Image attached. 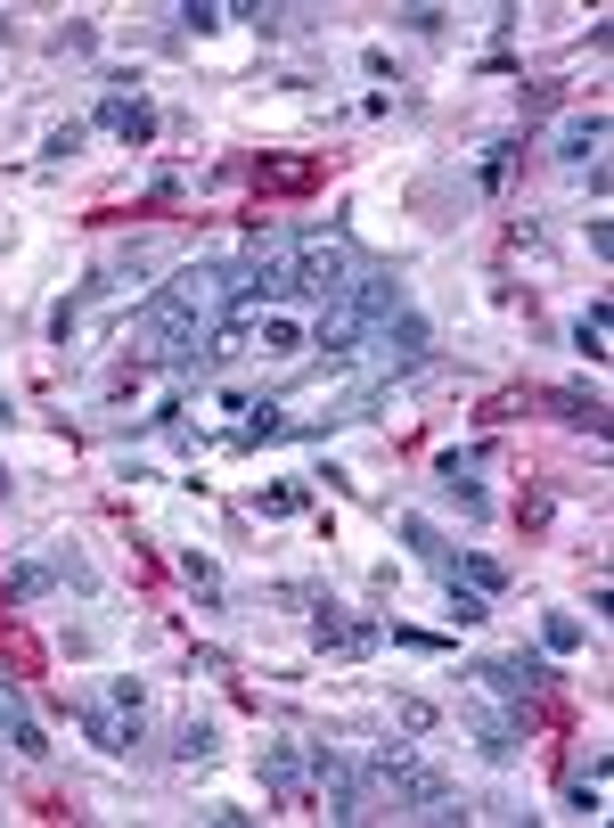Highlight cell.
<instances>
[{"label":"cell","mask_w":614,"mask_h":828,"mask_svg":"<svg viewBox=\"0 0 614 828\" xmlns=\"http://www.w3.org/2000/svg\"><path fill=\"white\" fill-rule=\"evenodd\" d=\"M222 320H229V272L188 263V272H173V287H156V296H147V313H140V328H132V354H140L147 369L205 361V345H214Z\"/></svg>","instance_id":"cell-1"},{"label":"cell","mask_w":614,"mask_h":828,"mask_svg":"<svg viewBox=\"0 0 614 828\" xmlns=\"http://www.w3.org/2000/svg\"><path fill=\"white\" fill-rule=\"evenodd\" d=\"M361 796H369V812L468 820V812H459V796H451V779H442V771H427V763H410L401 747H386V755H369V763H361Z\"/></svg>","instance_id":"cell-2"},{"label":"cell","mask_w":614,"mask_h":828,"mask_svg":"<svg viewBox=\"0 0 614 828\" xmlns=\"http://www.w3.org/2000/svg\"><path fill=\"white\" fill-rule=\"evenodd\" d=\"M345 287H352V238H345V231H304L287 296H295V304H336Z\"/></svg>","instance_id":"cell-3"},{"label":"cell","mask_w":614,"mask_h":828,"mask_svg":"<svg viewBox=\"0 0 614 828\" xmlns=\"http://www.w3.org/2000/svg\"><path fill=\"white\" fill-rule=\"evenodd\" d=\"M361 354H369V378H386V386H393V378H410V369H427V354H434V320L401 304V313H386V320L369 328Z\"/></svg>","instance_id":"cell-4"},{"label":"cell","mask_w":614,"mask_h":828,"mask_svg":"<svg viewBox=\"0 0 614 828\" xmlns=\"http://www.w3.org/2000/svg\"><path fill=\"white\" fill-rule=\"evenodd\" d=\"M311 779H320V804H328V820H369V796H361V771H352L336 747L311 755Z\"/></svg>","instance_id":"cell-5"},{"label":"cell","mask_w":614,"mask_h":828,"mask_svg":"<svg viewBox=\"0 0 614 828\" xmlns=\"http://www.w3.org/2000/svg\"><path fill=\"white\" fill-rule=\"evenodd\" d=\"M99 132H115L123 149H147V140H156V108H147V99H123V91H108L99 99Z\"/></svg>","instance_id":"cell-6"},{"label":"cell","mask_w":614,"mask_h":828,"mask_svg":"<svg viewBox=\"0 0 614 828\" xmlns=\"http://www.w3.org/2000/svg\"><path fill=\"white\" fill-rule=\"evenodd\" d=\"M377 640H386L377 624H352V615H345V607H328V599H320V607H311V648L361 656V648H377Z\"/></svg>","instance_id":"cell-7"},{"label":"cell","mask_w":614,"mask_h":828,"mask_svg":"<svg viewBox=\"0 0 614 828\" xmlns=\"http://www.w3.org/2000/svg\"><path fill=\"white\" fill-rule=\"evenodd\" d=\"M434 476H442V492H451V501L468 509V517H483V484H475V476H483V451H475V443L442 451V460H434Z\"/></svg>","instance_id":"cell-8"},{"label":"cell","mask_w":614,"mask_h":828,"mask_svg":"<svg viewBox=\"0 0 614 828\" xmlns=\"http://www.w3.org/2000/svg\"><path fill=\"white\" fill-rule=\"evenodd\" d=\"M541 410H557V427H582V435H606V402L582 395V386H549Z\"/></svg>","instance_id":"cell-9"},{"label":"cell","mask_w":614,"mask_h":828,"mask_svg":"<svg viewBox=\"0 0 614 828\" xmlns=\"http://www.w3.org/2000/svg\"><path fill=\"white\" fill-rule=\"evenodd\" d=\"M598 149H606V115H598V108H590V115H565V123H557V164H590Z\"/></svg>","instance_id":"cell-10"},{"label":"cell","mask_w":614,"mask_h":828,"mask_svg":"<svg viewBox=\"0 0 614 828\" xmlns=\"http://www.w3.org/2000/svg\"><path fill=\"white\" fill-rule=\"evenodd\" d=\"M0 738H9L17 755H33V763L50 755V738H41V722H33L25 706H17V689H9V681H0Z\"/></svg>","instance_id":"cell-11"},{"label":"cell","mask_w":614,"mask_h":828,"mask_svg":"<svg viewBox=\"0 0 614 828\" xmlns=\"http://www.w3.org/2000/svg\"><path fill=\"white\" fill-rule=\"evenodd\" d=\"M82 730H91L108 755H132L140 747V714H115V706H82Z\"/></svg>","instance_id":"cell-12"},{"label":"cell","mask_w":614,"mask_h":828,"mask_svg":"<svg viewBox=\"0 0 614 828\" xmlns=\"http://www.w3.org/2000/svg\"><path fill=\"white\" fill-rule=\"evenodd\" d=\"M393 533H401V542H410V558H427L434 574H451V558H459V550L442 542V533L427 525V517H393Z\"/></svg>","instance_id":"cell-13"},{"label":"cell","mask_w":614,"mask_h":828,"mask_svg":"<svg viewBox=\"0 0 614 828\" xmlns=\"http://www.w3.org/2000/svg\"><path fill=\"white\" fill-rule=\"evenodd\" d=\"M516 164H524L516 140H492V149H483V164H475V190H483V197H500L508 181H516Z\"/></svg>","instance_id":"cell-14"},{"label":"cell","mask_w":614,"mask_h":828,"mask_svg":"<svg viewBox=\"0 0 614 828\" xmlns=\"http://www.w3.org/2000/svg\"><path fill=\"white\" fill-rule=\"evenodd\" d=\"M304 779H311V763L295 755V747H263V788H270V796H295Z\"/></svg>","instance_id":"cell-15"},{"label":"cell","mask_w":614,"mask_h":828,"mask_svg":"<svg viewBox=\"0 0 614 828\" xmlns=\"http://www.w3.org/2000/svg\"><path fill=\"white\" fill-rule=\"evenodd\" d=\"M451 574H459L468 591H483V599L508 591V566H500V558H483V550H459V558H451Z\"/></svg>","instance_id":"cell-16"},{"label":"cell","mask_w":614,"mask_h":828,"mask_svg":"<svg viewBox=\"0 0 614 828\" xmlns=\"http://www.w3.org/2000/svg\"><path fill=\"white\" fill-rule=\"evenodd\" d=\"M279 435H295L287 402H246V427H238V443H279Z\"/></svg>","instance_id":"cell-17"},{"label":"cell","mask_w":614,"mask_h":828,"mask_svg":"<svg viewBox=\"0 0 614 828\" xmlns=\"http://www.w3.org/2000/svg\"><path fill=\"white\" fill-rule=\"evenodd\" d=\"M50 574H58V583H66V591L99 599V566H91V558H82V550H50Z\"/></svg>","instance_id":"cell-18"},{"label":"cell","mask_w":614,"mask_h":828,"mask_svg":"<svg viewBox=\"0 0 614 828\" xmlns=\"http://www.w3.org/2000/svg\"><path fill=\"white\" fill-rule=\"evenodd\" d=\"M606 313H614V304H606V296H590V313L574 320V354H590V361H606Z\"/></svg>","instance_id":"cell-19"},{"label":"cell","mask_w":614,"mask_h":828,"mask_svg":"<svg viewBox=\"0 0 614 828\" xmlns=\"http://www.w3.org/2000/svg\"><path fill=\"white\" fill-rule=\"evenodd\" d=\"M173 755H181V763H214V755H222V730H214V722H181Z\"/></svg>","instance_id":"cell-20"},{"label":"cell","mask_w":614,"mask_h":828,"mask_svg":"<svg viewBox=\"0 0 614 828\" xmlns=\"http://www.w3.org/2000/svg\"><path fill=\"white\" fill-rule=\"evenodd\" d=\"M50 583H58V574H50V558H17V566H9V599H41Z\"/></svg>","instance_id":"cell-21"},{"label":"cell","mask_w":614,"mask_h":828,"mask_svg":"<svg viewBox=\"0 0 614 828\" xmlns=\"http://www.w3.org/2000/svg\"><path fill=\"white\" fill-rule=\"evenodd\" d=\"M442 599H451V615H459V624H483V615H492V599H483V591H468L459 574H442Z\"/></svg>","instance_id":"cell-22"},{"label":"cell","mask_w":614,"mask_h":828,"mask_svg":"<svg viewBox=\"0 0 614 828\" xmlns=\"http://www.w3.org/2000/svg\"><path fill=\"white\" fill-rule=\"evenodd\" d=\"M304 501H311L304 484H263V492H254V509H263V517H304Z\"/></svg>","instance_id":"cell-23"},{"label":"cell","mask_w":614,"mask_h":828,"mask_svg":"<svg viewBox=\"0 0 614 828\" xmlns=\"http://www.w3.org/2000/svg\"><path fill=\"white\" fill-rule=\"evenodd\" d=\"M181 583L205 591V599H222V574H214V558H205V550H181Z\"/></svg>","instance_id":"cell-24"},{"label":"cell","mask_w":614,"mask_h":828,"mask_svg":"<svg viewBox=\"0 0 614 828\" xmlns=\"http://www.w3.org/2000/svg\"><path fill=\"white\" fill-rule=\"evenodd\" d=\"M82 140H91V123H58V132L41 140V156H50V164H66V156H82Z\"/></svg>","instance_id":"cell-25"},{"label":"cell","mask_w":614,"mask_h":828,"mask_svg":"<svg viewBox=\"0 0 614 828\" xmlns=\"http://www.w3.org/2000/svg\"><path fill=\"white\" fill-rule=\"evenodd\" d=\"M393 730L427 738V730H434V706H427V697H393Z\"/></svg>","instance_id":"cell-26"},{"label":"cell","mask_w":614,"mask_h":828,"mask_svg":"<svg viewBox=\"0 0 614 828\" xmlns=\"http://www.w3.org/2000/svg\"><path fill=\"white\" fill-rule=\"evenodd\" d=\"M541 640H549V656H574V648H582V624H574V615H549Z\"/></svg>","instance_id":"cell-27"},{"label":"cell","mask_w":614,"mask_h":828,"mask_svg":"<svg viewBox=\"0 0 614 828\" xmlns=\"http://www.w3.org/2000/svg\"><path fill=\"white\" fill-rule=\"evenodd\" d=\"M58 50H66V58H91V50H99V25H91V17H74V25H58Z\"/></svg>","instance_id":"cell-28"},{"label":"cell","mask_w":614,"mask_h":828,"mask_svg":"<svg viewBox=\"0 0 614 828\" xmlns=\"http://www.w3.org/2000/svg\"><path fill=\"white\" fill-rule=\"evenodd\" d=\"M263 354H304V328L295 320H263Z\"/></svg>","instance_id":"cell-29"},{"label":"cell","mask_w":614,"mask_h":828,"mask_svg":"<svg viewBox=\"0 0 614 828\" xmlns=\"http://www.w3.org/2000/svg\"><path fill=\"white\" fill-rule=\"evenodd\" d=\"M238 25H254V33H287V9H263V0H254V9H238Z\"/></svg>","instance_id":"cell-30"},{"label":"cell","mask_w":614,"mask_h":828,"mask_svg":"<svg viewBox=\"0 0 614 828\" xmlns=\"http://www.w3.org/2000/svg\"><path fill=\"white\" fill-rule=\"evenodd\" d=\"M181 25H188V33H222V9H214V0H188Z\"/></svg>","instance_id":"cell-31"},{"label":"cell","mask_w":614,"mask_h":828,"mask_svg":"<svg viewBox=\"0 0 614 828\" xmlns=\"http://www.w3.org/2000/svg\"><path fill=\"white\" fill-rule=\"evenodd\" d=\"M393 25H401V33H442V25H451V17H442V9H401Z\"/></svg>","instance_id":"cell-32"},{"label":"cell","mask_w":614,"mask_h":828,"mask_svg":"<svg viewBox=\"0 0 614 828\" xmlns=\"http://www.w3.org/2000/svg\"><path fill=\"white\" fill-rule=\"evenodd\" d=\"M516 99H524V123H533V115H549V108H557V91H549V82H524V91H516Z\"/></svg>","instance_id":"cell-33"},{"label":"cell","mask_w":614,"mask_h":828,"mask_svg":"<svg viewBox=\"0 0 614 828\" xmlns=\"http://www.w3.org/2000/svg\"><path fill=\"white\" fill-rule=\"evenodd\" d=\"M565 804H574L582 820H598V779H574V788H565Z\"/></svg>","instance_id":"cell-34"},{"label":"cell","mask_w":614,"mask_h":828,"mask_svg":"<svg viewBox=\"0 0 614 828\" xmlns=\"http://www.w3.org/2000/svg\"><path fill=\"white\" fill-rule=\"evenodd\" d=\"M74 328H82V304L66 296V304H58V313H50V337H58V345H66V337H74Z\"/></svg>","instance_id":"cell-35"},{"label":"cell","mask_w":614,"mask_h":828,"mask_svg":"<svg viewBox=\"0 0 614 828\" xmlns=\"http://www.w3.org/2000/svg\"><path fill=\"white\" fill-rule=\"evenodd\" d=\"M263 181H270V190H304V181H311V164H270Z\"/></svg>","instance_id":"cell-36"},{"label":"cell","mask_w":614,"mask_h":828,"mask_svg":"<svg viewBox=\"0 0 614 828\" xmlns=\"http://www.w3.org/2000/svg\"><path fill=\"white\" fill-rule=\"evenodd\" d=\"M9 419H17V410H9V395H0V427H9Z\"/></svg>","instance_id":"cell-37"},{"label":"cell","mask_w":614,"mask_h":828,"mask_svg":"<svg viewBox=\"0 0 614 828\" xmlns=\"http://www.w3.org/2000/svg\"><path fill=\"white\" fill-rule=\"evenodd\" d=\"M0 492H9V468H0Z\"/></svg>","instance_id":"cell-38"}]
</instances>
